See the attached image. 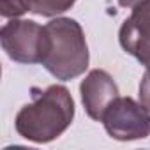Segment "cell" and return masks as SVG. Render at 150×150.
Listing matches in <instances>:
<instances>
[{
  "label": "cell",
  "instance_id": "1",
  "mask_svg": "<svg viewBox=\"0 0 150 150\" xmlns=\"http://www.w3.org/2000/svg\"><path fill=\"white\" fill-rule=\"evenodd\" d=\"M32 101L16 113V132L32 143H50L62 136L72 124L76 106L67 87L50 85L44 90L32 87Z\"/></svg>",
  "mask_w": 150,
  "mask_h": 150
},
{
  "label": "cell",
  "instance_id": "2",
  "mask_svg": "<svg viewBox=\"0 0 150 150\" xmlns=\"http://www.w3.org/2000/svg\"><path fill=\"white\" fill-rule=\"evenodd\" d=\"M90 62L83 27L72 18L57 16L44 25L42 67L60 81L81 76Z\"/></svg>",
  "mask_w": 150,
  "mask_h": 150
},
{
  "label": "cell",
  "instance_id": "3",
  "mask_svg": "<svg viewBox=\"0 0 150 150\" xmlns=\"http://www.w3.org/2000/svg\"><path fill=\"white\" fill-rule=\"evenodd\" d=\"M110 138L134 141L150 136V111L132 97H117L101 118Z\"/></svg>",
  "mask_w": 150,
  "mask_h": 150
},
{
  "label": "cell",
  "instance_id": "4",
  "mask_svg": "<svg viewBox=\"0 0 150 150\" xmlns=\"http://www.w3.org/2000/svg\"><path fill=\"white\" fill-rule=\"evenodd\" d=\"M0 44L13 62L41 64L44 48V27L34 20L13 18L0 28Z\"/></svg>",
  "mask_w": 150,
  "mask_h": 150
},
{
  "label": "cell",
  "instance_id": "5",
  "mask_svg": "<svg viewBox=\"0 0 150 150\" xmlns=\"http://www.w3.org/2000/svg\"><path fill=\"white\" fill-rule=\"evenodd\" d=\"M118 41L125 53L150 67V0L131 9L129 18L124 20L118 30Z\"/></svg>",
  "mask_w": 150,
  "mask_h": 150
},
{
  "label": "cell",
  "instance_id": "6",
  "mask_svg": "<svg viewBox=\"0 0 150 150\" xmlns=\"http://www.w3.org/2000/svg\"><path fill=\"white\" fill-rule=\"evenodd\" d=\"M118 85L104 69H92L80 83V96L87 115L101 122L106 108L118 97Z\"/></svg>",
  "mask_w": 150,
  "mask_h": 150
},
{
  "label": "cell",
  "instance_id": "7",
  "mask_svg": "<svg viewBox=\"0 0 150 150\" xmlns=\"http://www.w3.org/2000/svg\"><path fill=\"white\" fill-rule=\"evenodd\" d=\"M78 0H28L30 13L44 18H57L69 11Z\"/></svg>",
  "mask_w": 150,
  "mask_h": 150
},
{
  "label": "cell",
  "instance_id": "8",
  "mask_svg": "<svg viewBox=\"0 0 150 150\" xmlns=\"http://www.w3.org/2000/svg\"><path fill=\"white\" fill-rule=\"evenodd\" d=\"M30 11L28 0H0V13L6 20L20 18Z\"/></svg>",
  "mask_w": 150,
  "mask_h": 150
},
{
  "label": "cell",
  "instance_id": "9",
  "mask_svg": "<svg viewBox=\"0 0 150 150\" xmlns=\"http://www.w3.org/2000/svg\"><path fill=\"white\" fill-rule=\"evenodd\" d=\"M138 97H139V103L150 111V67H146L143 78H141V81H139Z\"/></svg>",
  "mask_w": 150,
  "mask_h": 150
},
{
  "label": "cell",
  "instance_id": "10",
  "mask_svg": "<svg viewBox=\"0 0 150 150\" xmlns=\"http://www.w3.org/2000/svg\"><path fill=\"white\" fill-rule=\"evenodd\" d=\"M120 7H125V9H132L136 6H139L141 2H145V0H117Z\"/></svg>",
  "mask_w": 150,
  "mask_h": 150
}]
</instances>
